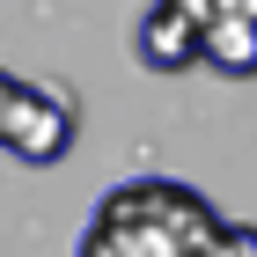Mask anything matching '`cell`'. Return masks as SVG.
I'll return each mask as SVG.
<instances>
[{
	"mask_svg": "<svg viewBox=\"0 0 257 257\" xmlns=\"http://www.w3.org/2000/svg\"><path fill=\"white\" fill-rule=\"evenodd\" d=\"M220 213L184 177H125L96 198L74 257H213Z\"/></svg>",
	"mask_w": 257,
	"mask_h": 257,
	"instance_id": "obj_1",
	"label": "cell"
},
{
	"mask_svg": "<svg viewBox=\"0 0 257 257\" xmlns=\"http://www.w3.org/2000/svg\"><path fill=\"white\" fill-rule=\"evenodd\" d=\"M74 133H81V103L74 88H59V81H22L8 88V118H0V155L30 162V169H52V162L74 155Z\"/></svg>",
	"mask_w": 257,
	"mask_h": 257,
	"instance_id": "obj_2",
	"label": "cell"
},
{
	"mask_svg": "<svg viewBox=\"0 0 257 257\" xmlns=\"http://www.w3.org/2000/svg\"><path fill=\"white\" fill-rule=\"evenodd\" d=\"M213 15H250L257 22V0H213ZM213 15H206V22H213Z\"/></svg>",
	"mask_w": 257,
	"mask_h": 257,
	"instance_id": "obj_6",
	"label": "cell"
},
{
	"mask_svg": "<svg viewBox=\"0 0 257 257\" xmlns=\"http://www.w3.org/2000/svg\"><path fill=\"white\" fill-rule=\"evenodd\" d=\"M198 66H213L228 81H250L257 74V22L250 15H213L198 30Z\"/></svg>",
	"mask_w": 257,
	"mask_h": 257,
	"instance_id": "obj_4",
	"label": "cell"
},
{
	"mask_svg": "<svg viewBox=\"0 0 257 257\" xmlns=\"http://www.w3.org/2000/svg\"><path fill=\"white\" fill-rule=\"evenodd\" d=\"M213 257H257V220H220Z\"/></svg>",
	"mask_w": 257,
	"mask_h": 257,
	"instance_id": "obj_5",
	"label": "cell"
},
{
	"mask_svg": "<svg viewBox=\"0 0 257 257\" xmlns=\"http://www.w3.org/2000/svg\"><path fill=\"white\" fill-rule=\"evenodd\" d=\"M133 52L147 74H191L198 66V22L184 15V8H169V0H155V8H140L133 22Z\"/></svg>",
	"mask_w": 257,
	"mask_h": 257,
	"instance_id": "obj_3",
	"label": "cell"
},
{
	"mask_svg": "<svg viewBox=\"0 0 257 257\" xmlns=\"http://www.w3.org/2000/svg\"><path fill=\"white\" fill-rule=\"evenodd\" d=\"M8 88H15V74H8V66H0V118H8Z\"/></svg>",
	"mask_w": 257,
	"mask_h": 257,
	"instance_id": "obj_7",
	"label": "cell"
}]
</instances>
